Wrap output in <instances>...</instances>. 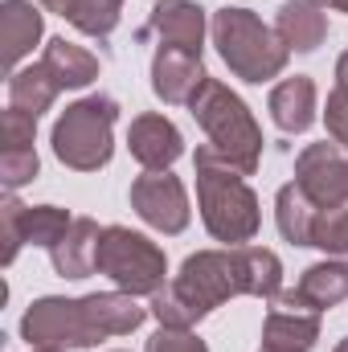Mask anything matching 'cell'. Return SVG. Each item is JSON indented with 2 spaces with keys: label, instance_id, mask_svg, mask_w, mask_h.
<instances>
[{
  "label": "cell",
  "instance_id": "obj_1",
  "mask_svg": "<svg viewBox=\"0 0 348 352\" xmlns=\"http://www.w3.org/2000/svg\"><path fill=\"white\" fill-rule=\"evenodd\" d=\"M279 283H283V266L270 250H259V246H246L234 254L205 250L180 266L168 291H156L152 316L160 320V328H193L201 316H209L230 295L270 299L279 295Z\"/></svg>",
  "mask_w": 348,
  "mask_h": 352
},
{
  "label": "cell",
  "instance_id": "obj_2",
  "mask_svg": "<svg viewBox=\"0 0 348 352\" xmlns=\"http://www.w3.org/2000/svg\"><path fill=\"white\" fill-rule=\"evenodd\" d=\"M144 324V307L131 295H87V299H41L25 311L21 336L29 344H98Z\"/></svg>",
  "mask_w": 348,
  "mask_h": 352
},
{
  "label": "cell",
  "instance_id": "obj_3",
  "mask_svg": "<svg viewBox=\"0 0 348 352\" xmlns=\"http://www.w3.org/2000/svg\"><path fill=\"white\" fill-rule=\"evenodd\" d=\"M234 164H226L209 144L197 148V197L205 230L217 242H250L259 230V201Z\"/></svg>",
  "mask_w": 348,
  "mask_h": 352
},
{
  "label": "cell",
  "instance_id": "obj_4",
  "mask_svg": "<svg viewBox=\"0 0 348 352\" xmlns=\"http://www.w3.org/2000/svg\"><path fill=\"white\" fill-rule=\"evenodd\" d=\"M188 107H193V119L209 131V148L226 164H234L246 176L259 168V156H262L259 123H254V115L246 111V102L234 90L221 87L217 78H205Z\"/></svg>",
  "mask_w": 348,
  "mask_h": 352
},
{
  "label": "cell",
  "instance_id": "obj_5",
  "mask_svg": "<svg viewBox=\"0 0 348 352\" xmlns=\"http://www.w3.org/2000/svg\"><path fill=\"white\" fill-rule=\"evenodd\" d=\"M213 41L226 66L246 82H266L287 66L283 37H274L250 8H221L213 16Z\"/></svg>",
  "mask_w": 348,
  "mask_h": 352
},
{
  "label": "cell",
  "instance_id": "obj_6",
  "mask_svg": "<svg viewBox=\"0 0 348 352\" xmlns=\"http://www.w3.org/2000/svg\"><path fill=\"white\" fill-rule=\"evenodd\" d=\"M119 119L115 98L107 94H90L83 102L66 107L62 119L54 123V152L66 168L94 173L111 160V127Z\"/></svg>",
  "mask_w": 348,
  "mask_h": 352
},
{
  "label": "cell",
  "instance_id": "obj_7",
  "mask_svg": "<svg viewBox=\"0 0 348 352\" xmlns=\"http://www.w3.org/2000/svg\"><path fill=\"white\" fill-rule=\"evenodd\" d=\"M102 274H111L127 295H156L164 283V250L156 242H148L144 234H131L123 226H107L98 238V266Z\"/></svg>",
  "mask_w": 348,
  "mask_h": 352
},
{
  "label": "cell",
  "instance_id": "obj_8",
  "mask_svg": "<svg viewBox=\"0 0 348 352\" xmlns=\"http://www.w3.org/2000/svg\"><path fill=\"white\" fill-rule=\"evenodd\" d=\"M295 184L320 209L348 205V148H340L336 140L332 144H312L295 164Z\"/></svg>",
  "mask_w": 348,
  "mask_h": 352
},
{
  "label": "cell",
  "instance_id": "obj_9",
  "mask_svg": "<svg viewBox=\"0 0 348 352\" xmlns=\"http://www.w3.org/2000/svg\"><path fill=\"white\" fill-rule=\"evenodd\" d=\"M131 209L164 230V234H180L188 226V197H184V184L176 180L168 168L164 173H144L135 184H131Z\"/></svg>",
  "mask_w": 348,
  "mask_h": 352
},
{
  "label": "cell",
  "instance_id": "obj_10",
  "mask_svg": "<svg viewBox=\"0 0 348 352\" xmlns=\"http://www.w3.org/2000/svg\"><path fill=\"white\" fill-rule=\"evenodd\" d=\"M201 82H205L201 54L160 45V54H156V62H152V90H156L164 102H193V94L201 90Z\"/></svg>",
  "mask_w": 348,
  "mask_h": 352
},
{
  "label": "cell",
  "instance_id": "obj_11",
  "mask_svg": "<svg viewBox=\"0 0 348 352\" xmlns=\"http://www.w3.org/2000/svg\"><path fill=\"white\" fill-rule=\"evenodd\" d=\"M127 144H131V156H135L148 173H164L176 156L184 152L180 131H176L164 115H140V119L131 123Z\"/></svg>",
  "mask_w": 348,
  "mask_h": 352
},
{
  "label": "cell",
  "instance_id": "obj_12",
  "mask_svg": "<svg viewBox=\"0 0 348 352\" xmlns=\"http://www.w3.org/2000/svg\"><path fill=\"white\" fill-rule=\"evenodd\" d=\"M148 29H152V33H160V45L201 54L205 16H201V4H193V0H164V4H156V12H152V25H148Z\"/></svg>",
  "mask_w": 348,
  "mask_h": 352
},
{
  "label": "cell",
  "instance_id": "obj_13",
  "mask_svg": "<svg viewBox=\"0 0 348 352\" xmlns=\"http://www.w3.org/2000/svg\"><path fill=\"white\" fill-rule=\"evenodd\" d=\"M98 238H102V230L90 217H74V226L66 230V238L50 250L54 270L66 274V278H87L90 270L98 266Z\"/></svg>",
  "mask_w": 348,
  "mask_h": 352
},
{
  "label": "cell",
  "instance_id": "obj_14",
  "mask_svg": "<svg viewBox=\"0 0 348 352\" xmlns=\"http://www.w3.org/2000/svg\"><path fill=\"white\" fill-rule=\"evenodd\" d=\"M270 119L287 135L307 131L312 119H316V87H312V78L295 74V78H287V82H279L270 90Z\"/></svg>",
  "mask_w": 348,
  "mask_h": 352
},
{
  "label": "cell",
  "instance_id": "obj_15",
  "mask_svg": "<svg viewBox=\"0 0 348 352\" xmlns=\"http://www.w3.org/2000/svg\"><path fill=\"white\" fill-rule=\"evenodd\" d=\"M41 37V12L29 0H4L0 8V41H4V62L17 66Z\"/></svg>",
  "mask_w": 348,
  "mask_h": 352
},
{
  "label": "cell",
  "instance_id": "obj_16",
  "mask_svg": "<svg viewBox=\"0 0 348 352\" xmlns=\"http://www.w3.org/2000/svg\"><path fill=\"white\" fill-rule=\"evenodd\" d=\"M328 33V16L307 4V0H287L279 8V37L287 50H299V54H312Z\"/></svg>",
  "mask_w": 348,
  "mask_h": 352
},
{
  "label": "cell",
  "instance_id": "obj_17",
  "mask_svg": "<svg viewBox=\"0 0 348 352\" xmlns=\"http://www.w3.org/2000/svg\"><path fill=\"white\" fill-rule=\"evenodd\" d=\"M41 4L50 12L66 16L87 37H107L119 25V8H123V0H41Z\"/></svg>",
  "mask_w": 348,
  "mask_h": 352
},
{
  "label": "cell",
  "instance_id": "obj_18",
  "mask_svg": "<svg viewBox=\"0 0 348 352\" xmlns=\"http://www.w3.org/2000/svg\"><path fill=\"white\" fill-rule=\"evenodd\" d=\"M41 66L58 78V87H87V82L98 78V62H94V54L78 50V45H70L66 37H54V41L45 45Z\"/></svg>",
  "mask_w": 348,
  "mask_h": 352
},
{
  "label": "cell",
  "instance_id": "obj_19",
  "mask_svg": "<svg viewBox=\"0 0 348 352\" xmlns=\"http://www.w3.org/2000/svg\"><path fill=\"white\" fill-rule=\"evenodd\" d=\"M316 217H320V205H316L299 184H283V188H279V230H283L287 242L312 246Z\"/></svg>",
  "mask_w": 348,
  "mask_h": 352
},
{
  "label": "cell",
  "instance_id": "obj_20",
  "mask_svg": "<svg viewBox=\"0 0 348 352\" xmlns=\"http://www.w3.org/2000/svg\"><path fill=\"white\" fill-rule=\"evenodd\" d=\"M295 295L312 307V311H324V307H336L348 295V266L340 263H320L312 270H303Z\"/></svg>",
  "mask_w": 348,
  "mask_h": 352
},
{
  "label": "cell",
  "instance_id": "obj_21",
  "mask_svg": "<svg viewBox=\"0 0 348 352\" xmlns=\"http://www.w3.org/2000/svg\"><path fill=\"white\" fill-rule=\"evenodd\" d=\"M58 78L37 62V66H29V70H17L12 78H8V98H12V107L17 111H25V115H41L54 98H58Z\"/></svg>",
  "mask_w": 348,
  "mask_h": 352
},
{
  "label": "cell",
  "instance_id": "obj_22",
  "mask_svg": "<svg viewBox=\"0 0 348 352\" xmlns=\"http://www.w3.org/2000/svg\"><path fill=\"white\" fill-rule=\"evenodd\" d=\"M70 226H74V217L66 209H58V205H37V209H25L21 205V238L25 242H37L45 250H54L66 238Z\"/></svg>",
  "mask_w": 348,
  "mask_h": 352
},
{
  "label": "cell",
  "instance_id": "obj_23",
  "mask_svg": "<svg viewBox=\"0 0 348 352\" xmlns=\"http://www.w3.org/2000/svg\"><path fill=\"white\" fill-rule=\"evenodd\" d=\"M312 246L348 258V205H340V209H320L316 230H312Z\"/></svg>",
  "mask_w": 348,
  "mask_h": 352
},
{
  "label": "cell",
  "instance_id": "obj_24",
  "mask_svg": "<svg viewBox=\"0 0 348 352\" xmlns=\"http://www.w3.org/2000/svg\"><path fill=\"white\" fill-rule=\"evenodd\" d=\"M0 173H4V184L8 188H21L37 176V152L33 148H8L0 156Z\"/></svg>",
  "mask_w": 348,
  "mask_h": 352
},
{
  "label": "cell",
  "instance_id": "obj_25",
  "mask_svg": "<svg viewBox=\"0 0 348 352\" xmlns=\"http://www.w3.org/2000/svg\"><path fill=\"white\" fill-rule=\"evenodd\" d=\"M33 127H37L33 115L8 107V111H4V123H0V131H4V152H8V148H33Z\"/></svg>",
  "mask_w": 348,
  "mask_h": 352
},
{
  "label": "cell",
  "instance_id": "obj_26",
  "mask_svg": "<svg viewBox=\"0 0 348 352\" xmlns=\"http://www.w3.org/2000/svg\"><path fill=\"white\" fill-rule=\"evenodd\" d=\"M148 352H209L201 336H193L188 328H160L152 340H148Z\"/></svg>",
  "mask_w": 348,
  "mask_h": 352
},
{
  "label": "cell",
  "instance_id": "obj_27",
  "mask_svg": "<svg viewBox=\"0 0 348 352\" xmlns=\"http://www.w3.org/2000/svg\"><path fill=\"white\" fill-rule=\"evenodd\" d=\"M21 201H4V266L17 258V250H21Z\"/></svg>",
  "mask_w": 348,
  "mask_h": 352
},
{
  "label": "cell",
  "instance_id": "obj_28",
  "mask_svg": "<svg viewBox=\"0 0 348 352\" xmlns=\"http://www.w3.org/2000/svg\"><path fill=\"white\" fill-rule=\"evenodd\" d=\"M328 131L340 148H348V94H340V90H332V98H328Z\"/></svg>",
  "mask_w": 348,
  "mask_h": 352
},
{
  "label": "cell",
  "instance_id": "obj_29",
  "mask_svg": "<svg viewBox=\"0 0 348 352\" xmlns=\"http://www.w3.org/2000/svg\"><path fill=\"white\" fill-rule=\"evenodd\" d=\"M336 78H340V82H336V90H340V94H348V54L340 58V66H336Z\"/></svg>",
  "mask_w": 348,
  "mask_h": 352
},
{
  "label": "cell",
  "instance_id": "obj_30",
  "mask_svg": "<svg viewBox=\"0 0 348 352\" xmlns=\"http://www.w3.org/2000/svg\"><path fill=\"white\" fill-rule=\"evenodd\" d=\"M33 352H58L54 344H33Z\"/></svg>",
  "mask_w": 348,
  "mask_h": 352
},
{
  "label": "cell",
  "instance_id": "obj_31",
  "mask_svg": "<svg viewBox=\"0 0 348 352\" xmlns=\"http://www.w3.org/2000/svg\"><path fill=\"white\" fill-rule=\"evenodd\" d=\"M307 4H316V8H328V4H332V0H307Z\"/></svg>",
  "mask_w": 348,
  "mask_h": 352
},
{
  "label": "cell",
  "instance_id": "obj_32",
  "mask_svg": "<svg viewBox=\"0 0 348 352\" xmlns=\"http://www.w3.org/2000/svg\"><path fill=\"white\" fill-rule=\"evenodd\" d=\"M332 4H336V8H345V12H348V0H332Z\"/></svg>",
  "mask_w": 348,
  "mask_h": 352
},
{
  "label": "cell",
  "instance_id": "obj_33",
  "mask_svg": "<svg viewBox=\"0 0 348 352\" xmlns=\"http://www.w3.org/2000/svg\"><path fill=\"white\" fill-rule=\"evenodd\" d=\"M336 352H348V340H340V349H336Z\"/></svg>",
  "mask_w": 348,
  "mask_h": 352
}]
</instances>
